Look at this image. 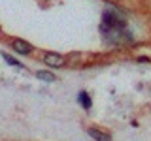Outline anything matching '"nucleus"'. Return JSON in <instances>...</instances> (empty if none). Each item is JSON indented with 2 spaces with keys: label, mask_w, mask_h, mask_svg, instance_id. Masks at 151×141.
<instances>
[{
  "label": "nucleus",
  "mask_w": 151,
  "mask_h": 141,
  "mask_svg": "<svg viewBox=\"0 0 151 141\" xmlns=\"http://www.w3.org/2000/svg\"><path fill=\"white\" fill-rule=\"evenodd\" d=\"M87 134L91 135V137H93L94 141H111L110 134H104V132L96 130V128H89V130H87Z\"/></svg>",
  "instance_id": "nucleus-3"
},
{
  "label": "nucleus",
  "mask_w": 151,
  "mask_h": 141,
  "mask_svg": "<svg viewBox=\"0 0 151 141\" xmlns=\"http://www.w3.org/2000/svg\"><path fill=\"white\" fill-rule=\"evenodd\" d=\"M44 60H45L47 66H51V68H60V66L64 64V58L60 55H55V53H47L44 56Z\"/></svg>",
  "instance_id": "nucleus-2"
},
{
  "label": "nucleus",
  "mask_w": 151,
  "mask_h": 141,
  "mask_svg": "<svg viewBox=\"0 0 151 141\" xmlns=\"http://www.w3.org/2000/svg\"><path fill=\"white\" fill-rule=\"evenodd\" d=\"M36 77L38 79H42V81H45V83H53L57 81V77L51 72H45V70H40V72H36Z\"/></svg>",
  "instance_id": "nucleus-4"
},
{
  "label": "nucleus",
  "mask_w": 151,
  "mask_h": 141,
  "mask_svg": "<svg viewBox=\"0 0 151 141\" xmlns=\"http://www.w3.org/2000/svg\"><path fill=\"white\" fill-rule=\"evenodd\" d=\"M12 47L15 49V53H19V55H28V53H32V45L27 43V41H23V40H13V41H12Z\"/></svg>",
  "instance_id": "nucleus-1"
},
{
  "label": "nucleus",
  "mask_w": 151,
  "mask_h": 141,
  "mask_svg": "<svg viewBox=\"0 0 151 141\" xmlns=\"http://www.w3.org/2000/svg\"><path fill=\"white\" fill-rule=\"evenodd\" d=\"M2 58L6 60L8 64H12V66H15V68H21V62H19V60H15L13 58V56H9L8 53H2Z\"/></svg>",
  "instance_id": "nucleus-6"
},
{
  "label": "nucleus",
  "mask_w": 151,
  "mask_h": 141,
  "mask_svg": "<svg viewBox=\"0 0 151 141\" xmlns=\"http://www.w3.org/2000/svg\"><path fill=\"white\" fill-rule=\"evenodd\" d=\"M78 100H79V103H81L85 109H91V96H89L85 90H81L78 94Z\"/></svg>",
  "instance_id": "nucleus-5"
}]
</instances>
